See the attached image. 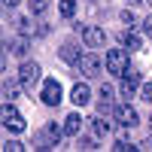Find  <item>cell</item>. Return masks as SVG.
Listing matches in <instances>:
<instances>
[{
  "label": "cell",
  "instance_id": "obj_1",
  "mask_svg": "<svg viewBox=\"0 0 152 152\" xmlns=\"http://www.w3.org/2000/svg\"><path fill=\"white\" fill-rule=\"evenodd\" d=\"M131 67V58H128V49H110L107 52V73L113 76H125Z\"/></svg>",
  "mask_w": 152,
  "mask_h": 152
},
{
  "label": "cell",
  "instance_id": "obj_2",
  "mask_svg": "<svg viewBox=\"0 0 152 152\" xmlns=\"http://www.w3.org/2000/svg\"><path fill=\"white\" fill-rule=\"evenodd\" d=\"M40 76H43V67L37 64V61H24L18 67V82H21L24 91H34L37 82H40Z\"/></svg>",
  "mask_w": 152,
  "mask_h": 152
},
{
  "label": "cell",
  "instance_id": "obj_3",
  "mask_svg": "<svg viewBox=\"0 0 152 152\" xmlns=\"http://www.w3.org/2000/svg\"><path fill=\"white\" fill-rule=\"evenodd\" d=\"M0 119H3V128H6V131H12V134H21V131H24V116H21V113L9 104V100L3 104V113H0Z\"/></svg>",
  "mask_w": 152,
  "mask_h": 152
},
{
  "label": "cell",
  "instance_id": "obj_4",
  "mask_svg": "<svg viewBox=\"0 0 152 152\" xmlns=\"http://www.w3.org/2000/svg\"><path fill=\"white\" fill-rule=\"evenodd\" d=\"M113 119H116L122 128H134L137 122H140V116H137V110L131 107V100H125V104H119L116 110H113Z\"/></svg>",
  "mask_w": 152,
  "mask_h": 152
},
{
  "label": "cell",
  "instance_id": "obj_5",
  "mask_svg": "<svg viewBox=\"0 0 152 152\" xmlns=\"http://www.w3.org/2000/svg\"><path fill=\"white\" fill-rule=\"evenodd\" d=\"M40 100L46 107H58L61 104V82L55 79V76H49V79L43 82V91H40Z\"/></svg>",
  "mask_w": 152,
  "mask_h": 152
},
{
  "label": "cell",
  "instance_id": "obj_6",
  "mask_svg": "<svg viewBox=\"0 0 152 152\" xmlns=\"http://www.w3.org/2000/svg\"><path fill=\"white\" fill-rule=\"evenodd\" d=\"M82 43H85L88 49H104V46H107L104 28H97V24H85V28H82Z\"/></svg>",
  "mask_w": 152,
  "mask_h": 152
},
{
  "label": "cell",
  "instance_id": "obj_7",
  "mask_svg": "<svg viewBox=\"0 0 152 152\" xmlns=\"http://www.w3.org/2000/svg\"><path fill=\"white\" fill-rule=\"evenodd\" d=\"M76 67H79V73L85 76V79H94V76H100V58H97L94 52H85Z\"/></svg>",
  "mask_w": 152,
  "mask_h": 152
},
{
  "label": "cell",
  "instance_id": "obj_8",
  "mask_svg": "<svg viewBox=\"0 0 152 152\" xmlns=\"http://www.w3.org/2000/svg\"><path fill=\"white\" fill-rule=\"evenodd\" d=\"M3 49H6V52H12V55H15V58H28V52H31V37H15V40H12V43H3Z\"/></svg>",
  "mask_w": 152,
  "mask_h": 152
},
{
  "label": "cell",
  "instance_id": "obj_9",
  "mask_svg": "<svg viewBox=\"0 0 152 152\" xmlns=\"http://www.w3.org/2000/svg\"><path fill=\"white\" fill-rule=\"evenodd\" d=\"M58 58L64 61V64H79V58H82V55H79V46H76L73 40H70V43H64V46L58 49Z\"/></svg>",
  "mask_w": 152,
  "mask_h": 152
},
{
  "label": "cell",
  "instance_id": "obj_10",
  "mask_svg": "<svg viewBox=\"0 0 152 152\" xmlns=\"http://www.w3.org/2000/svg\"><path fill=\"white\" fill-rule=\"evenodd\" d=\"M70 100H73L76 107H85L88 100H91V88H88L85 82H76V85H73V91H70Z\"/></svg>",
  "mask_w": 152,
  "mask_h": 152
},
{
  "label": "cell",
  "instance_id": "obj_11",
  "mask_svg": "<svg viewBox=\"0 0 152 152\" xmlns=\"http://www.w3.org/2000/svg\"><path fill=\"white\" fill-rule=\"evenodd\" d=\"M43 137H46V140L52 143V149H55V146L61 143V137H64V128H61L58 122H46V125H43Z\"/></svg>",
  "mask_w": 152,
  "mask_h": 152
},
{
  "label": "cell",
  "instance_id": "obj_12",
  "mask_svg": "<svg viewBox=\"0 0 152 152\" xmlns=\"http://www.w3.org/2000/svg\"><path fill=\"white\" fill-rule=\"evenodd\" d=\"M119 40H122V49H128V52H140V37H137V34L122 31V34H119Z\"/></svg>",
  "mask_w": 152,
  "mask_h": 152
},
{
  "label": "cell",
  "instance_id": "obj_13",
  "mask_svg": "<svg viewBox=\"0 0 152 152\" xmlns=\"http://www.w3.org/2000/svg\"><path fill=\"white\" fill-rule=\"evenodd\" d=\"M61 128H64V134H79L82 131V116H79V113H70Z\"/></svg>",
  "mask_w": 152,
  "mask_h": 152
},
{
  "label": "cell",
  "instance_id": "obj_14",
  "mask_svg": "<svg viewBox=\"0 0 152 152\" xmlns=\"http://www.w3.org/2000/svg\"><path fill=\"white\" fill-rule=\"evenodd\" d=\"M88 122H91V134H94V137H104V134L110 131V122H107L104 116H100V113H97L94 119H88Z\"/></svg>",
  "mask_w": 152,
  "mask_h": 152
},
{
  "label": "cell",
  "instance_id": "obj_15",
  "mask_svg": "<svg viewBox=\"0 0 152 152\" xmlns=\"http://www.w3.org/2000/svg\"><path fill=\"white\" fill-rule=\"evenodd\" d=\"M49 0H28V9H31V15H46L49 12Z\"/></svg>",
  "mask_w": 152,
  "mask_h": 152
},
{
  "label": "cell",
  "instance_id": "obj_16",
  "mask_svg": "<svg viewBox=\"0 0 152 152\" xmlns=\"http://www.w3.org/2000/svg\"><path fill=\"white\" fill-rule=\"evenodd\" d=\"M58 12L64 18H73L76 15V0H58Z\"/></svg>",
  "mask_w": 152,
  "mask_h": 152
},
{
  "label": "cell",
  "instance_id": "obj_17",
  "mask_svg": "<svg viewBox=\"0 0 152 152\" xmlns=\"http://www.w3.org/2000/svg\"><path fill=\"white\" fill-rule=\"evenodd\" d=\"M3 97L9 100V104H15V100H18V85L9 82V79H3Z\"/></svg>",
  "mask_w": 152,
  "mask_h": 152
},
{
  "label": "cell",
  "instance_id": "obj_18",
  "mask_svg": "<svg viewBox=\"0 0 152 152\" xmlns=\"http://www.w3.org/2000/svg\"><path fill=\"white\" fill-rule=\"evenodd\" d=\"M76 149H82V152L97 149V137H79V140H76Z\"/></svg>",
  "mask_w": 152,
  "mask_h": 152
},
{
  "label": "cell",
  "instance_id": "obj_19",
  "mask_svg": "<svg viewBox=\"0 0 152 152\" xmlns=\"http://www.w3.org/2000/svg\"><path fill=\"white\" fill-rule=\"evenodd\" d=\"M113 149H116V152H134V149H140V146H134V143H128V140L122 137V140L113 143Z\"/></svg>",
  "mask_w": 152,
  "mask_h": 152
},
{
  "label": "cell",
  "instance_id": "obj_20",
  "mask_svg": "<svg viewBox=\"0 0 152 152\" xmlns=\"http://www.w3.org/2000/svg\"><path fill=\"white\" fill-rule=\"evenodd\" d=\"M15 28H18L24 37H28V34L34 31V24H31V18H15Z\"/></svg>",
  "mask_w": 152,
  "mask_h": 152
},
{
  "label": "cell",
  "instance_id": "obj_21",
  "mask_svg": "<svg viewBox=\"0 0 152 152\" xmlns=\"http://www.w3.org/2000/svg\"><path fill=\"white\" fill-rule=\"evenodd\" d=\"M140 97L146 100V104H152V82H143L140 85Z\"/></svg>",
  "mask_w": 152,
  "mask_h": 152
},
{
  "label": "cell",
  "instance_id": "obj_22",
  "mask_svg": "<svg viewBox=\"0 0 152 152\" xmlns=\"http://www.w3.org/2000/svg\"><path fill=\"white\" fill-rule=\"evenodd\" d=\"M3 149H6V152H21L24 146H21L18 140H6V143H3Z\"/></svg>",
  "mask_w": 152,
  "mask_h": 152
},
{
  "label": "cell",
  "instance_id": "obj_23",
  "mask_svg": "<svg viewBox=\"0 0 152 152\" xmlns=\"http://www.w3.org/2000/svg\"><path fill=\"white\" fill-rule=\"evenodd\" d=\"M122 21H125V24H131V28H134V24H137V15H134L131 9H125V12H122Z\"/></svg>",
  "mask_w": 152,
  "mask_h": 152
},
{
  "label": "cell",
  "instance_id": "obj_24",
  "mask_svg": "<svg viewBox=\"0 0 152 152\" xmlns=\"http://www.w3.org/2000/svg\"><path fill=\"white\" fill-rule=\"evenodd\" d=\"M140 24H143V34H146L149 40H152V15H146V18H143Z\"/></svg>",
  "mask_w": 152,
  "mask_h": 152
},
{
  "label": "cell",
  "instance_id": "obj_25",
  "mask_svg": "<svg viewBox=\"0 0 152 152\" xmlns=\"http://www.w3.org/2000/svg\"><path fill=\"white\" fill-rule=\"evenodd\" d=\"M100 97H107V100H113V88L110 85H100V91H97Z\"/></svg>",
  "mask_w": 152,
  "mask_h": 152
},
{
  "label": "cell",
  "instance_id": "obj_26",
  "mask_svg": "<svg viewBox=\"0 0 152 152\" xmlns=\"http://www.w3.org/2000/svg\"><path fill=\"white\" fill-rule=\"evenodd\" d=\"M18 3H21V0H3V6H6V9H12V6H18Z\"/></svg>",
  "mask_w": 152,
  "mask_h": 152
},
{
  "label": "cell",
  "instance_id": "obj_27",
  "mask_svg": "<svg viewBox=\"0 0 152 152\" xmlns=\"http://www.w3.org/2000/svg\"><path fill=\"white\" fill-rule=\"evenodd\" d=\"M140 149H152V137H146V140L140 143Z\"/></svg>",
  "mask_w": 152,
  "mask_h": 152
},
{
  "label": "cell",
  "instance_id": "obj_28",
  "mask_svg": "<svg viewBox=\"0 0 152 152\" xmlns=\"http://www.w3.org/2000/svg\"><path fill=\"white\" fill-rule=\"evenodd\" d=\"M128 3H131V6H134V3H146V0H128Z\"/></svg>",
  "mask_w": 152,
  "mask_h": 152
},
{
  "label": "cell",
  "instance_id": "obj_29",
  "mask_svg": "<svg viewBox=\"0 0 152 152\" xmlns=\"http://www.w3.org/2000/svg\"><path fill=\"white\" fill-rule=\"evenodd\" d=\"M149 128H152V116H149Z\"/></svg>",
  "mask_w": 152,
  "mask_h": 152
},
{
  "label": "cell",
  "instance_id": "obj_30",
  "mask_svg": "<svg viewBox=\"0 0 152 152\" xmlns=\"http://www.w3.org/2000/svg\"><path fill=\"white\" fill-rule=\"evenodd\" d=\"M146 3H149V6H152V0H146Z\"/></svg>",
  "mask_w": 152,
  "mask_h": 152
}]
</instances>
